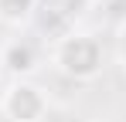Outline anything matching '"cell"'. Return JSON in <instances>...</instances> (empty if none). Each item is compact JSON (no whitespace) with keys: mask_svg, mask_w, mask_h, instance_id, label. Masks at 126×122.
<instances>
[{"mask_svg":"<svg viewBox=\"0 0 126 122\" xmlns=\"http://www.w3.org/2000/svg\"><path fill=\"white\" fill-rule=\"evenodd\" d=\"M51 64L72 81H95L106 68V44L92 31H68L51 44Z\"/></svg>","mask_w":126,"mask_h":122,"instance_id":"obj_1","label":"cell"},{"mask_svg":"<svg viewBox=\"0 0 126 122\" xmlns=\"http://www.w3.org/2000/svg\"><path fill=\"white\" fill-rule=\"evenodd\" d=\"M0 112L10 122H41L48 115V95L41 85H34L31 78L7 81L3 95H0Z\"/></svg>","mask_w":126,"mask_h":122,"instance_id":"obj_2","label":"cell"},{"mask_svg":"<svg viewBox=\"0 0 126 122\" xmlns=\"http://www.w3.org/2000/svg\"><path fill=\"white\" fill-rule=\"evenodd\" d=\"M41 68V44L27 34H17V37H7L0 44V71L10 75L14 81L27 78Z\"/></svg>","mask_w":126,"mask_h":122,"instance_id":"obj_3","label":"cell"},{"mask_svg":"<svg viewBox=\"0 0 126 122\" xmlns=\"http://www.w3.org/2000/svg\"><path fill=\"white\" fill-rule=\"evenodd\" d=\"M38 17V0H0V24L27 27Z\"/></svg>","mask_w":126,"mask_h":122,"instance_id":"obj_4","label":"cell"},{"mask_svg":"<svg viewBox=\"0 0 126 122\" xmlns=\"http://www.w3.org/2000/svg\"><path fill=\"white\" fill-rule=\"evenodd\" d=\"M112 54L119 61V68L126 71V17L116 24V34H112Z\"/></svg>","mask_w":126,"mask_h":122,"instance_id":"obj_5","label":"cell"},{"mask_svg":"<svg viewBox=\"0 0 126 122\" xmlns=\"http://www.w3.org/2000/svg\"><path fill=\"white\" fill-rule=\"evenodd\" d=\"M0 95H3V78H0Z\"/></svg>","mask_w":126,"mask_h":122,"instance_id":"obj_6","label":"cell"}]
</instances>
